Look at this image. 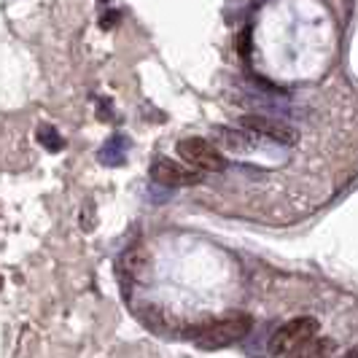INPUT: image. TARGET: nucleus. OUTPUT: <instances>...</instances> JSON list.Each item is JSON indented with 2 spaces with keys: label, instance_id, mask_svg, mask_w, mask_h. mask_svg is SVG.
Returning a JSON list of instances; mask_svg holds the SVG:
<instances>
[{
  "label": "nucleus",
  "instance_id": "20e7f679",
  "mask_svg": "<svg viewBox=\"0 0 358 358\" xmlns=\"http://www.w3.org/2000/svg\"><path fill=\"white\" fill-rule=\"evenodd\" d=\"M243 130L254 132L259 137L267 140H275L280 146H296L299 143V130L291 127L289 122H280V119H269V116H259V113H248L240 119Z\"/></svg>",
  "mask_w": 358,
  "mask_h": 358
},
{
  "label": "nucleus",
  "instance_id": "0eeeda50",
  "mask_svg": "<svg viewBox=\"0 0 358 358\" xmlns=\"http://www.w3.org/2000/svg\"><path fill=\"white\" fill-rule=\"evenodd\" d=\"M216 137L221 140V146L229 148L232 154H245L251 148V137L237 130H216Z\"/></svg>",
  "mask_w": 358,
  "mask_h": 358
},
{
  "label": "nucleus",
  "instance_id": "423d86ee",
  "mask_svg": "<svg viewBox=\"0 0 358 358\" xmlns=\"http://www.w3.org/2000/svg\"><path fill=\"white\" fill-rule=\"evenodd\" d=\"M334 353V339H328V337H310L307 342H302V345H296L293 350H289L283 358H328Z\"/></svg>",
  "mask_w": 358,
  "mask_h": 358
},
{
  "label": "nucleus",
  "instance_id": "39448f33",
  "mask_svg": "<svg viewBox=\"0 0 358 358\" xmlns=\"http://www.w3.org/2000/svg\"><path fill=\"white\" fill-rule=\"evenodd\" d=\"M151 178L162 186H197L202 183V172L189 164L172 162V159H157L151 164Z\"/></svg>",
  "mask_w": 358,
  "mask_h": 358
},
{
  "label": "nucleus",
  "instance_id": "f257e3e1",
  "mask_svg": "<svg viewBox=\"0 0 358 358\" xmlns=\"http://www.w3.org/2000/svg\"><path fill=\"white\" fill-rule=\"evenodd\" d=\"M254 326V318L243 310H229L224 315L213 318V321H205L197 328H192V339L202 350H219V348H227L232 342L243 339Z\"/></svg>",
  "mask_w": 358,
  "mask_h": 358
},
{
  "label": "nucleus",
  "instance_id": "6e6552de",
  "mask_svg": "<svg viewBox=\"0 0 358 358\" xmlns=\"http://www.w3.org/2000/svg\"><path fill=\"white\" fill-rule=\"evenodd\" d=\"M0 289H3V278H0Z\"/></svg>",
  "mask_w": 358,
  "mask_h": 358
},
{
  "label": "nucleus",
  "instance_id": "7ed1b4c3",
  "mask_svg": "<svg viewBox=\"0 0 358 358\" xmlns=\"http://www.w3.org/2000/svg\"><path fill=\"white\" fill-rule=\"evenodd\" d=\"M318 331H321V326H318L315 318H310V315L293 318V321L283 324L275 331V337L269 339V350H272L275 356H286L289 350H293V348L302 345V342H307V339L315 337Z\"/></svg>",
  "mask_w": 358,
  "mask_h": 358
},
{
  "label": "nucleus",
  "instance_id": "f03ea898",
  "mask_svg": "<svg viewBox=\"0 0 358 358\" xmlns=\"http://www.w3.org/2000/svg\"><path fill=\"white\" fill-rule=\"evenodd\" d=\"M178 157L183 164L194 167L199 172H224L227 170V157L205 137H183L178 143Z\"/></svg>",
  "mask_w": 358,
  "mask_h": 358
}]
</instances>
